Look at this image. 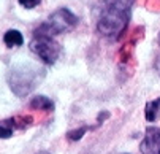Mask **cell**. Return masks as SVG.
<instances>
[{
  "mask_svg": "<svg viewBox=\"0 0 160 154\" xmlns=\"http://www.w3.org/2000/svg\"><path fill=\"white\" fill-rule=\"evenodd\" d=\"M144 116H146V121L148 122H155L160 118V97L155 99V100L148 102Z\"/></svg>",
  "mask_w": 160,
  "mask_h": 154,
  "instance_id": "9c48e42d",
  "label": "cell"
},
{
  "mask_svg": "<svg viewBox=\"0 0 160 154\" xmlns=\"http://www.w3.org/2000/svg\"><path fill=\"white\" fill-rule=\"evenodd\" d=\"M33 122L32 116H14V118H7L0 121V140L10 138L14 130L18 129H27Z\"/></svg>",
  "mask_w": 160,
  "mask_h": 154,
  "instance_id": "5b68a950",
  "label": "cell"
},
{
  "mask_svg": "<svg viewBox=\"0 0 160 154\" xmlns=\"http://www.w3.org/2000/svg\"><path fill=\"white\" fill-rule=\"evenodd\" d=\"M133 2L135 0H100L102 10L97 21L98 32L109 38H119L128 24Z\"/></svg>",
  "mask_w": 160,
  "mask_h": 154,
  "instance_id": "6da1fadb",
  "label": "cell"
},
{
  "mask_svg": "<svg viewBox=\"0 0 160 154\" xmlns=\"http://www.w3.org/2000/svg\"><path fill=\"white\" fill-rule=\"evenodd\" d=\"M141 154H160V127L149 126L140 143Z\"/></svg>",
  "mask_w": 160,
  "mask_h": 154,
  "instance_id": "8992f818",
  "label": "cell"
},
{
  "mask_svg": "<svg viewBox=\"0 0 160 154\" xmlns=\"http://www.w3.org/2000/svg\"><path fill=\"white\" fill-rule=\"evenodd\" d=\"M29 106L32 110H38V111H46V113H52L54 111V102L44 95H37L30 100Z\"/></svg>",
  "mask_w": 160,
  "mask_h": 154,
  "instance_id": "52a82bcc",
  "label": "cell"
},
{
  "mask_svg": "<svg viewBox=\"0 0 160 154\" xmlns=\"http://www.w3.org/2000/svg\"><path fill=\"white\" fill-rule=\"evenodd\" d=\"M37 154H49V152H48V151H38Z\"/></svg>",
  "mask_w": 160,
  "mask_h": 154,
  "instance_id": "7c38bea8",
  "label": "cell"
},
{
  "mask_svg": "<svg viewBox=\"0 0 160 154\" xmlns=\"http://www.w3.org/2000/svg\"><path fill=\"white\" fill-rule=\"evenodd\" d=\"M44 75H46V70L40 64L29 59H22L10 65L7 80L14 95L26 97L43 81Z\"/></svg>",
  "mask_w": 160,
  "mask_h": 154,
  "instance_id": "7a4b0ae2",
  "label": "cell"
},
{
  "mask_svg": "<svg viewBox=\"0 0 160 154\" xmlns=\"http://www.w3.org/2000/svg\"><path fill=\"white\" fill-rule=\"evenodd\" d=\"M18 2H19L21 7H24L26 10H32V8H35V7L40 5L41 0H18Z\"/></svg>",
  "mask_w": 160,
  "mask_h": 154,
  "instance_id": "8fae6325",
  "label": "cell"
},
{
  "mask_svg": "<svg viewBox=\"0 0 160 154\" xmlns=\"http://www.w3.org/2000/svg\"><path fill=\"white\" fill-rule=\"evenodd\" d=\"M3 43L8 48H19V46L24 45V37H22V33L19 30L10 29L3 35Z\"/></svg>",
  "mask_w": 160,
  "mask_h": 154,
  "instance_id": "ba28073f",
  "label": "cell"
},
{
  "mask_svg": "<svg viewBox=\"0 0 160 154\" xmlns=\"http://www.w3.org/2000/svg\"><path fill=\"white\" fill-rule=\"evenodd\" d=\"M87 130H89V126H81L78 129H72L67 132V138H68V141H79L87 134Z\"/></svg>",
  "mask_w": 160,
  "mask_h": 154,
  "instance_id": "30bf717a",
  "label": "cell"
},
{
  "mask_svg": "<svg viewBox=\"0 0 160 154\" xmlns=\"http://www.w3.org/2000/svg\"><path fill=\"white\" fill-rule=\"evenodd\" d=\"M158 45H160V33H158Z\"/></svg>",
  "mask_w": 160,
  "mask_h": 154,
  "instance_id": "4fadbf2b",
  "label": "cell"
},
{
  "mask_svg": "<svg viewBox=\"0 0 160 154\" xmlns=\"http://www.w3.org/2000/svg\"><path fill=\"white\" fill-rule=\"evenodd\" d=\"M29 48L43 64H48V65L56 64L62 54L60 43H57L51 37H33Z\"/></svg>",
  "mask_w": 160,
  "mask_h": 154,
  "instance_id": "277c9868",
  "label": "cell"
},
{
  "mask_svg": "<svg viewBox=\"0 0 160 154\" xmlns=\"http://www.w3.org/2000/svg\"><path fill=\"white\" fill-rule=\"evenodd\" d=\"M78 24V18L75 13H72L68 8H59L57 11H54L48 21H44L43 24H40L35 32L33 37H51L54 38L56 35H60L63 32L72 30L73 27H76Z\"/></svg>",
  "mask_w": 160,
  "mask_h": 154,
  "instance_id": "3957f363",
  "label": "cell"
}]
</instances>
